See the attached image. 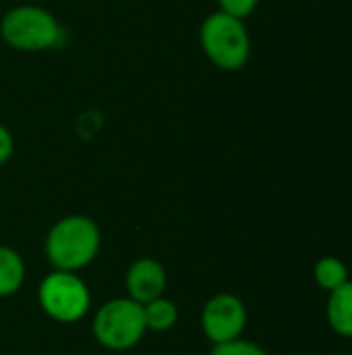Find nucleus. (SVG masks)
Here are the masks:
<instances>
[{
  "instance_id": "obj_13",
  "label": "nucleus",
  "mask_w": 352,
  "mask_h": 355,
  "mask_svg": "<svg viewBox=\"0 0 352 355\" xmlns=\"http://www.w3.org/2000/svg\"><path fill=\"white\" fill-rule=\"evenodd\" d=\"M257 4H259V0H218V6H220L218 10L245 21L247 17L253 15Z\"/></svg>"
},
{
  "instance_id": "obj_10",
  "label": "nucleus",
  "mask_w": 352,
  "mask_h": 355,
  "mask_svg": "<svg viewBox=\"0 0 352 355\" xmlns=\"http://www.w3.org/2000/svg\"><path fill=\"white\" fill-rule=\"evenodd\" d=\"M313 277H315V283L324 289V291H334L338 289L340 285H344L349 281V268L346 264L336 258V256H324L315 262V268H313Z\"/></svg>"
},
{
  "instance_id": "obj_5",
  "label": "nucleus",
  "mask_w": 352,
  "mask_h": 355,
  "mask_svg": "<svg viewBox=\"0 0 352 355\" xmlns=\"http://www.w3.org/2000/svg\"><path fill=\"white\" fill-rule=\"evenodd\" d=\"M39 304L44 312L58 322L81 320L91 304L87 285L68 270H54L39 285Z\"/></svg>"
},
{
  "instance_id": "obj_12",
  "label": "nucleus",
  "mask_w": 352,
  "mask_h": 355,
  "mask_svg": "<svg viewBox=\"0 0 352 355\" xmlns=\"http://www.w3.org/2000/svg\"><path fill=\"white\" fill-rule=\"evenodd\" d=\"M210 355H268L259 345L251 343V341H243V339H234L228 343H220L214 347V352Z\"/></svg>"
},
{
  "instance_id": "obj_4",
  "label": "nucleus",
  "mask_w": 352,
  "mask_h": 355,
  "mask_svg": "<svg viewBox=\"0 0 352 355\" xmlns=\"http://www.w3.org/2000/svg\"><path fill=\"white\" fill-rule=\"evenodd\" d=\"M147 331L143 306L131 297H120L104 304L93 320V335L108 349H129L137 345Z\"/></svg>"
},
{
  "instance_id": "obj_11",
  "label": "nucleus",
  "mask_w": 352,
  "mask_h": 355,
  "mask_svg": "<svg viewBox=\"0 0 352 355\" xmlns=\"http://www.w3.org/2000/svg\"><path fill=\"white\" fill-rule=\"evenodd\" d=\"M143 314H145V324L147 329L151 331H170L176 320H178V310L176 306L170 302V300H164V297H158L149 304L143 306Z\"/></svg>"
},
{
  "instance_id": "obj_2",
  "label": "nucleus",
  "mask_w": 352,
  "mask_h": 355,
  "mask_svg": "<svg viewBox=\"0 0 352 355\" xmlns=\"http://www.w3.org/2000/svg\"><path fill=\"white\" fill-rule=\"evenodd\" d=\"M199 42L210 62L222 71H241L251 58V37L245 21L222 10L203 19Z\"/></svg>"
},
{
  "instance_id": "obj_9",
  "label": "nucleus",
  "mask_w": 352,
  "mask_h": 355,
  "mask_svg": "<svg viewBox=\"0 0 352 355\" xmlns=\"http://www.w3.org/2000/svg\"><path fill=\"white\" fill-rule=\"evenodd\" d=\"M25 281L23 258L6 245H0V297H8L21 289Z\"/></svg>"
},
{
  "instance_id": "obj_8",
  "label": "nucleus",
  "mask_w": 352,
  "mask_h": 355,
  "mask_svg": "<svg viewBox=\"0 0 352 355\" xmlns=\"http://www.w3.org/2000/svg\"><path fill=\"white\" fill-rule=\"evenodd\" d=\"M328 322L332 331L344 339H352V281L349 279L328 297Z\"/></svg>"
},
{
  "instance_id": "obj_1",
  "label": "nucleus",
  "mask_w": 352,
  "mask_h": 355,
  "mask_svg": "<svg viewBox=\"0 0 352 355\" xmlns=\"http://www.w3.org/2000/svg\"><path fill=\"white\" fill-rule=\"evenodd\" d=\"M102 235L98 225L83 214L58 220L46 239V256L56 270L75 272L93 262L100 252Z\"/></svg>"
},
{
  "instance_id": "obj_3",
  "label": "nucleus",
  "mask_w": 352,
  "mask_h": 355,
  "mask_svg": "<svg viewBox=\"0 0 352 355\" xmlns=\"http://www.w3.org/2000/svg\"><path fill=\"white\" fill-rule=\"evenodd\" d=\"M62 35L58 19L44 6L21 4L4 12L0 37L19 52H44L58 44Z\"/></svg>"
},
{
  "instance_id": "obj_6",
  "label": "nucleus",
  "mask_w": 352,
  "mask_h": 355,
  "mask_svg": "<svg viewBox=\"0 0 352 355\" xmlns=\"http://www.w3.org/2000/svg\"><path fill=\"white\" fill-rule=\"evenodd\" d=\"M245 324H247V308L232 293L214 295L203 308L201 327L205 337L214 345L241 339Z\"/></svg>"
},
{
  "instance_id": "obj_7",
  "label": "nucleus",
  "mask_w": 352,
  "mask_h": 355,
  "mask_svg": "<svg viewBox=\"0 0 352 355\" xmlns=\"http://www.w3.org/2000/svg\"><path fill=\"white\" fill-rule=\"evenodd\" d=\"M166 270L160 262L151 258H141L135 264H131L127 272V291L129 297L137 304L145 306L158 297L164 295L166 289Z\"/></svg>"
},
{
  "instance_id": "obj_14",
  "label": "nucleus",
  "mask_w": 352,
  "mask_h": 355,
  "mask_svg": "<svg viewBox=\"0 0 352 355\" xmlns=\"http://www.w3.org/2000/svg\"><path fill=\"white\" fill-rule=\"evenodd\" d=\"M12 150H15V139H12V133L0 123V166L4 162L10 160L12 156Z\"/></svg>"
}]
</instances>
